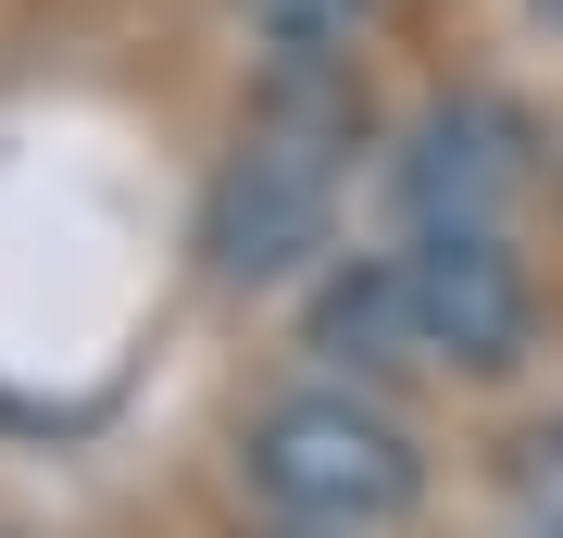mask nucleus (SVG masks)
Segmentation results:
<instances>
[{"label": "nucleus", "mask_w": 563, "mask_h": 538, "mask_svg": "<svg viewBox=\"0 0 563 538\" xmlns=\"http://www.w3.org/2000/svg\"><path fill=\"white\" fill-rule=\"evenodd\" d=\"M0 538H25V526H13V514H0Z\"/></svg>", "instance_id": "nucleus-11"}, {"label": "nucleus", "mask_w": 563, "mask_h": 538, "mask_svg": "<svg viewBox=\"0 0 563 538\" xmlns=\"http://www.w3.org/2000/svg\"><path fill=\"white\" fill-rule=\"evenodd\" d=\"M514 538H563V514H526V526H514Z\"/></svg>", "instance_id": "nucleus-9"}, {"label": "nucleus", "mask_w": 563, "mask_h": 538, "mask_svg": "<svg viewBox=\"0 0 563 538\" xmlns=\"http://www.w3.org/2000/svg\"><path fill=\"white\" fill-rule=\"evenodd\" d=\"M251 538H376V526H288V514H263Z\"/></svg>", "instance_id": "nucleus-8"}, {"label": "nucleus", "mask_w": 563, "mask_h": 538, "mask_svg": "<svg viewBox=\"0 0 563 538\" xmlns=\"http://www.w3.org/2000/svg\"><path fill=\"white\" fill-rule=\"evenodd\" d=\"M301 351H313V376H363V388H388L413 351V288H401V251H325L301 288Z\"/></svg>", "instance_id": "nucleus-5"}, {"label": "nucleus", "mask_w": 563, "mask_h": 538, "mask_svg": "<svg viewBox=\"0 0 563 538\" xmlns=\"http://www.w3.org/2000/svg\"><path fill=\"white\" fill-rule=\"evenodd\" d=\"M501 476H514V501H526V514H563V414H551V426H514Z\"/></svg>", "instance_id": "nucleus-7"}, {"label": "nucleus", "mask_w": 563, "mask_h": 538, "mask_svg": "<svg viewBox=\"0 0 563 538\" xmlns=\"http://www.w3.org/2000/svg\"><path fill=\"white\" fill-rule=\"evenodd\" d=\"M225 13H239V39L263 63H363L388 0H225Z\"/></svg>", "instance_id": "nucleus-6"}, {"label": "nucleus", "mask_w": 563, "mask_h": 538, "mask_svg": "<svg viewBox=\"0 0 563 538\" xmlns=\"http://www.w3.org/2000/svg\"><path fill=\"white\" fill-rule=\"evenodd\" d=\"M539 113L514 88H439L426 113L388 139V213L401 226H514L539 200Z\"/></svg>", "instance_id": "nucleus-4"}, {"label": "nucleus", "mask_w": 563, "mask_h": 538, "mask_svg": "<svg viewBox=\"0 0 563 538\" xmlns=\"http://www.w3.org/2000/svg\"><path fill=\"white\" fill-rule=\"evenodd\" d=\"M401 288H413V351L463 388H501L539 351V276L514 226H401Z\"/></svg>", "instance_id": "nucleus-3"}, {"label": "nucleus", "mask_w": 563, "mask_h": 538, "mask_svg": "<svg viewBox=\"0 0 563 538\" xmlns=\"http://www.w3.org/2000/svg\"><path fill=\"white\" fill-rule=\"evenodd\" d=\"M376 151V100H363V63H263L239 151L213 163L201 188V288L225 300H288L339 251V200L351 163Z\"/></svg>", "instance_id": "nucleus-1"}, {"label": "nucleus", "mask_w": 563, "mask_h": 538, "mask_svg": "<svg viewBox=\"0 0 563 538\" xmlns=\"http://www.w3.org/2000/svg\"><path fill=\"white\" fill-rule=\"evenodd\" d=\"M239 488L251 514H288V526H413L439 463H426L413 414L363 376H301L276 400L239 414Z\"/></svg>", "instance_id": "nucleus-2"}, {"label": "nucleus", "mask_w": 563, "mask_h": 538, "mask_svg": "<svg viewBox=\"0 0 563 538\" xmlns=\"http://www.w3.org/2000/svg\"><path fill=\"white\" fill-rule=\"evenodd\" d=\"M539 13H551V39H563V0H539Z\"/></svg>", "instance_id": "nucleus-10"}]
</instances>
